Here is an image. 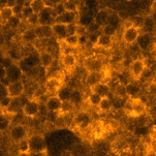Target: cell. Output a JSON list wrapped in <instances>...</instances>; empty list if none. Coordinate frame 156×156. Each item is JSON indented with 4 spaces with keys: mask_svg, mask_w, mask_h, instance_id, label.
<instances>
[{
    "mask_svg": "<svg viewBox=\"0 0 156 156\" xmlns=\"http://www.w3.org/2000/svg\"><path fill=\"white\" fill-rule=\"evenodd\" d=\"M65 70H58L55 75L50 76L44 84L48 95H56L58 90L64 85L65 82Z\"/></svg>",
    "mask_w": 156,
    "mask_h": 156,
    "instance_id": "cell-1",
    "label": "cell"
},
{
    "mask_svg": "<svg viewBox=\"0 0 156 156\" xmlns=\"http://www.w3.org/2000/svg\"><path fill=\"white\" fill-rule=\"evenodd\" d=\"M124 112L129 117H141L147 114L148 107L144 104V101L141 98L129 99L127 98L124 104Z\"/></svg>",
    "mask_w": 156,
    "mask_h": 156,
    "instance_id": "cell-2",
    "label": "cell"
},
{
    "mask_svg": "<svg viewBox=\"0 0 156 156\" xmlns=\"http://www.w3.org/2000/svg\"><path fill=\"white\" fill-rule=\"evenodd\" d=\"M29 136H30L29 134V129L23 123H14L10 126L9 130V140L16 145L19 142L23 141L24 139H27Z\"/></svg>",
    "mask_w": 156,
    "mask_h": 156,
    "instance_id": "cell-3",
    "label": "cell"
},
{
    "mask_svg": "<svg viewBox=\"0 0 156 156\" xmlns=\"http://www.w3.org/2000/svg\"><path fill=\"white\" fill-rule=\"evenodd\" d=\"M92 117L90 115L89 112L87 111H82L80 110L78 113L75 114L73 118V126L78 129L79 131L83 133L86 129H88L92 124Z\"/></svg>",
    "mask_w": 156,
    "mask_h": 156,
    "instance_id": "cell-4",
    "label": "cell"
},
{
    "mask_svg": "<svg viewBox=\"0 0 156 156\" xmlns=\"http://www.w3.org/2000/svg\"><path fill=\"white\" fill-rule=\"evenodd\" d=\"M41 112V101L37 98L30 97L22 105V113L25 118H35Z\"/></svg>",
    "mask_w": 156,
    "mask_h": 156,
    "instance_id": "cell-5",
    "label": "cell"
},
{
    "mask_svg": "<svg viewBox=\"0 0 156 156\" xmlns=\"http://www.w3.org/2000/svg\"><path fill=\"white\" fill-rule=\"evenodd\" d=\"M146 62L145 59L143 58H136L131 61L129 64V73L133 78V81H140L142 79V76H144L145 70H146Z\"/></svg>",
    "mask_w": 156,
    "mask_h": 156,
    "instance_id": "cell-6",
    "label": "cell"
},
{
    "mask_svg": "<svg viewBox=\"0 0 156 156\" xmlns=\"http://www.w3.org/2000/svg\"><path fill=\"white\" fill-rule=\"evenodd\" d=\"M25 91L26 87L22 80L9 82L6 85V95L10 98H20Z\"/></svg>",
    "mask_w": 156,
    "mask_h": 156,
    "instance_id": "cell-7",
    "label": "cell"
},
{
    "mask_svg": "<svg viewBox=\"0 0 156 156\" xmlns=\"http://www.w3.org/2000/svg\"><path fill=\"white\" fill-rule=\"evenodd\" d=\"M140 34H141V28L136 27L133 24L125 26L122 33V41L126 44H133L136 43V39Z\"/></svg>",
    "mask_w": 156,
    "mask_h": 156,
    "instance_id": "cell-8",
    "label": "cell"
},
{
    "mask_svg": "<svg viewBox=\"0 0 156 156\" xmlns=\"http://www.w3.org/2000/svg\"><path fill=\"white\" fill-rule=\"evenodd\" d=\"M156 39L153 38L151 33H147V32H141V34L139 35V37L136 39L137 46L142 51H146V52H152L153 46H154Z\"/></svg>",
    "mask_w": 156,
    "mask_h": 156,
    "instance_id": "cell-9",
    "label": "cell"
},
{
    "mask_svg": "<svg viewBox=\"0 0 156 156\" xmlns=\"http://www.w3.org/2000/svg\"><path fill=\"white\" fill-rule=\"evenodd\" d=\"M61 64L65 69V73H71L76 69L78 64V58L73 52L64 53L61 55Z\"/></svg>",
    "mask_w": 156,
    "mask_h": 156,
    "instance_id": "cell-10",
    "label": "cell"
},
{
    "mask_svg": "<svg viewBox=\"0 0 156 156\" xmlns=\"http://www.w3.org/2000/svg\"><path fill=\"white\" fill-rule=\"evenodd\" d=\"M29 146H30V152L34 151H41L47 149L44 137L39 133H33L28 136Z\"/></svg>",
    "mask_w": 156,
    "mask_h": 156,
    "instance_id": "cell-11",
    "label": "cell"
},
{
    "mask_svg": "<svg viewBox=\"0 0 156 156\" xmlns=\"http://www.w3.org/2000/svg\"><path fill=\"white\" fill-rule=\"evenodd\" d=\"M89 130L94 140H101L107 134L108 127L107 124L102 121H96V122H92Z\"/></svg>",
    "mask_w": 156,
    "mask_h": 156,
    "instance_id": "cell-12",
    "label": "cell"
},
{
    "mask_svg": "<svg viewBox=\"0 0 156 156\" xmlns=\"http://www.w3.org/2000/svg\"><path fill=\"white\" fill-rule=\"evenodd\" d=\"M83 66L85 67V69L88 71V73H90V71L100 73V71H102V68H104L101 60H100L98 57H94V56L85 58Z\"/></svg>",
    "mask_w": 156,
    "mask_h": 156,
    "instance_id": "cell-13",
    "label": "cell"
},
{
    "mask_svg": "<svg viewBox=\"0 0 156 156\" xmlns=\"http://www.w3.org/2000/svg\"><path fill=\"white\" fill-rule=\"evenodd\" d=\"M62 102L63 101L57 96V95H49L44 105L47 111H49V112H51V113L58 114V112L61 109Z\"/></svg>",
    "mask_w": 156,
    "mask_h": 156,
    "instance_id": "cell-14",
    "label": "cell"
},
{
    "mask_svg": "<svg viewBox=\"0 0 156 156\" xmlns=\"http://www.w3.org/2000/svg\"><path fill=\"white\" fill-rule=\"evenodd\" d=\"M114 41V36L108 35L105 33H100L97 36L96 41L93 44V48H96V49H101V50H107L110 49L113 44Z\"/></svg>",
    "mask_w": 156,
    "mask_h": 156,
    "instance_id": "cell-15",
    "label": "cell"
},
{
    "mask_svg": "<svg viewBox=\"0 0 156 156\" xmlns=\"http://www.w3.org/2000/svg\"><path fill=\"white\" fill-rule=\"evenodd\" d=\"M38 59H39V64H41V66L43 67V68H44L46 70L50 66H52V64L55 62L54 54H53L51 51L47 50V49L46 50H43V51L39 52Z\"/></svg>",
    "mask_w": 156,
    "mask_h": 156,
    "instance_id": "cell-16",
    "label": "cell"
},
{
    "mask_svg": "<svg viewBox=\"0 0 156 156\" xmlns=\"http://www.w3.org/2000/svg\"><path fill=\"white\" fill-rule=\"evenodd\" d=\"M56 22L66 24V25L78 23L79 22V14H78V12H73V10H65L63 14L56 17Z\"/></svg>",
    "mask_w": 156,
    "mask_h": 156,
    "instance_id": "cell-17",
    "label": "cell"
},
{
    "mask_svg": "<svg viewBox=\"0 0 156 156\" xmlns=\"http://www.w3.org/2000/svg\"><path fill=\"white\" fill-rule=\"evenodd\" d=\"M52 34L55 35L58 39H63L68 35V29L66 24L60 22H55L51 25Z\"/></svg>",
    "mask_w": 156,
    "mask_h": 156,
    "instance_id": "cell-18",
    "label": "cell"
},
{
    "mask_svg": "<svg viewBox=\"0 0 156 156\" xmlns=\"http://www.w3.org/2000/svg\"><path fill=\"white\" fill-rule=\"evenodd\" d=\"M22 75H23V70L16 63H12L10 66L6 67V80H9V82L21 80Z\"/></svg>",
    "mask_w": 156,
    "mask_h": 156,
    "instance_id": "cell-19",
    "label": "cell"
},
{
    "mask_svg": "<svg viewBox=\"0 0 156 156\" xmlns=\"http://www.w3.org/2000/svg\"><path fill=\"white\" fill-rule=\"evenodd\" d=\"M126 92H127V96L129 99H136L141 98V86L136 83V81H131L128 84L125 85Z\"/></svg>",
    "mask_w": 156,
    "mask_h": 156,
    "instance_id": "cell-20",
    "label": "cell"
},
{
    "mask_svg": "<svg viewBox=\"0 0 156 156\" xmlns=\"http://www.w3.org/2000/svg\"><path fill=\"white\" fill-rule=\"evenodd\" d=\"M105 76L102 75V71L100 73H95V71H90L87 73L85 76V83L89 86V88L91 89L92 87L96 85L97 83H99L100 81H104Z\"/></svg>",
    "mask_w": 156,
    "mask_h": 156,
    "instance_id": "cell-21",
    "label": "cell"
},
{
    "mask_svg": "<svg viewBox=\"0 0 156 156\" xmlns=\"http://www.w3.org/2000/svg\"><path fill=\"white\" fill-rule=\"evenodd\" d=\"M85 96H84V92L80 89H73L71 91V95L69 101L75 108H80L83 101L85 100Z\"/></svg>",
    "mask_w": 156,
    "mask_h": 156,
    "instance_id": "cell-22",
    "label": "cell"
},
{
    "mask_svg": "<svg viewBox=\"0 0 156 156\" xmlns=\"http://www.w3.org/2000/svg\"><path fill=\"white\" fill-rule=\"evenodd\" d=\"M96 109H97V111H98V113H101V114L110 113L111 111L113 110L112 99H111L109 96L101 97V99H100V101H99L98 105L96 107Z\"/></svg>",
    "mask_w": 156,
    "mask_h": 156,
    "instance_id": "cell-23",
    "label": "cell"
},
{
    "mask_svg": "<svg viewBox=\"0 0 156 156\" xmlns=\"http://www.w3.org/2000/svg\"><path fill=\"white\" fill-rule=\"evenodd\" d=\"M90 90H91L92 92H95V93L99 94L101 97L109 96V94L111 93V90L105 81H100L99 83H97L96 85L92 87Z\"/></svg>",
    "mask_w": 156,
    "mask_h": 156,
    "instance_id": "cell-24",
    "label": "cell"
},
{
    "mask_svg": "<svg viewBox=\"0 0 156 156\" xmlns=\"http://www.w3.org/2000/svg\"><path fill=\"white\" fill-rule=\"evenodd\" d=\"M14 124L12 122V116L9 113L5 112L0 116V133H5V131H9L10 126Z\"/></svg>",
    "mask_w": 156,
    "mask_h": 156,
    "instance_id": "cell-25",
    "label": "cell"
},
{
    "mask_svg": "<svg viewBox=\"0 0 156 156\" xmlns=\"http://www.w3.org/2000/svg\"><path fill=\"white\" fill-rule=\"evenodd\" d=\"M14 16H15V12H14V9H12V5L5 4L0 9V20L3 21V22L7 23Z\"/></svg>",
    "mask_w": 156,
    "mask_h": 156,
    "instance_id": "cell-26",
    "label": "cell"
},
{
    "mask_svg": "<svg viewBox=\"0 0 156 156\" xmlns=\"http://www.w3.org/2000/svg\"><path fill=\"white\" fill-rule=\"evenodd\" d=\"M38 39V36L36 34L34 28H28L25 29V31H23L22 33V41L26 44H33L34 41Z\"/></svg>",
    "mask_w": 156,
    "mask_h": 156,
    "instance_id": "cell-27",
    "label": "cell"
},
{
    "mask_svg": "<svg viewBox=\"0 0 156 156\" xmlns=\"http://www.w3.org/2000/svg\"><path fill=\"white\" fill-rule=\"evenodd\" d=\"M59 41H62L65 46L68 47V48H71V49H76V48L80 47V43H79V35H76V33L68 34L65 38L59 39Z\"/></svg>",
    "mask_w": 156,
    "mask_h": 156,
    "instance_id": "cell-28",
    "label": "cell"
},
{
    "mask_svg": "<svg viewBox=\"0 0 156 156\" xmlns=\"http://www.w3.org/2000/svg\"><path fill=\"white\" fill-rule=\"evenodd\" d=\"M142 28L145 30L144 32L152 33L153 31L155 30V28H156V21L153 19L151 16H148V17L144 18V21H143L141 29Z\"/></svg>",
    "mask_w": 156,
    "mask_h": 156,
    "instance_id": "cell-29",
    "label": "cell"
},
{
    "mask_svg": "<svg viewBox=\"0 0 156 156\" xmlns=\"http://www.w3.org/2000/svg\"><path fill=\"white\" fill-rule=\"evenodd\" d=\"M71 91H73V88H70L69 86H67V85H65V84H64L61 88L58 90L56 95L62 100V101H69Z\"/></svg>",
    "mask_w": 156,
    "mask_h": 156,
    "instance_id": "cell-30",
    "label": "cell"
},
{
    "mask_svg": "<svg viewBox=\"0 0 156 156\" xmlns=\"http://www.w3.org/2000/svg\"><path fill=\"white\" fill-rule=\"evenodd\" d=\"M112 93L114 95V97H117V98H121L126 100L128 98L127 96V92H126V87L124 84H119L115 89L112 91Z\"/></svg>",
    "mask_w": 156,
    "mask_h": 156,
    "instance_id": "cell-31",
    "label": "cell"
},
{
    "mask_svg": "<svg viewBox=\"0 0 156 156\" xmlns=\"http://www.w3.org/2000/svg\"><path fill=\"white\" fill-rule=\"evenodd\" d=\"M29 5H30V7L32 9L33 12L39 14L48 4L46 3L44 0H30V1H29Z\"/></svg>",
    "mask_w": 156,
    "mask_h": 156,
    "instance_id": "cell-32",
    "label": "cell"
},
{
    "mask_svg": "<svg viewBox=\"0 0 156 156\" xmlns=\"http://www.w3.org/2000/svg\"><path fill=\"white\" fill-rule=\"evenodd\" d=\"M100 99H101V96H100L99 94L95 93V92H92V91L90 92V94L86 97L87 102L90 105L91 108H96L99 104Z\"/></svg>",
    "mask_w": 156,
    "mask_h": 156,
    "instance_id": "cell-33",
    "label": "cell"
},
{
    "mask_svg": "<svg viewBox=\"0 0 156 156\" xmlns=\"http://www.w3.org/2000/svg\"><path fill=\"white\" fill-rule=\"evenodd\" d=\"M100 31H101V33H105L108 34V35H111V36H114L117 32V28L114 27L113 25H111L109 23H105V25H102L101 27H100Z\"/></svg>",
    "mask_w": 156,
    "mask_h": 156,
    "instance_id": "cell-34",
    "label": "cell"
},
{
    "mask_svg": "<svg viewBox=\"0 0 156 156\" xmlns=\"http://www.w3.org/2000/svg\"><path fill=\"white\" fill-rule=\"evenodd\" d=\"M32 14H33V10L30 7V5H29V1L26 2V3L23 5L22 9H21V14H20L21 18H22V20H26L29 16Z\"/></svg>",
    "mask_w": 156,
    "mask_h": 156,
    "instance_id": "cell-35",
    "label": "cell"
},
{
    "mask_svg": "<svg viewBox=\"0 0 156 156\" xmlns=\"http://www.w3.org/2000/svg\"><path fill=\"white\" fill-rule=\"evenodd\" d=\"M52 7H53V12H54V14L56 15V17L63 14V12L66 10V9H65V5H64V2H61V1H58V2H56V3H54Z\"/></svg>",
    "mask_w": 156,
    "mask_h": 156,
    "instance_id": "cell-36",
    "label": "cell"
},
{
    "mask_svg": "<svg viewBox=\"0 0 156 156\" xmlns=\"http://www.w3.org/2000/svg\"><path fill=\"white\" fill-rule=\"evenodd\" d=\"M25 22L30 26H33L36 27L37 25H39V14H36V12H33L32 15H30L27 19L25 20Z\"/></svg>",
    "mask_w": 156,
    "mask_h": 156,
    "instance_id": "cell-37",
    "label": "cell"
},
{
    "mask_svg": "<svg viewBox=\"0 0 156 156\" xmlns=\"http://www.w3.org/2000/svg\"><path fill=\"white\" fill-rule=\"evenodd\" d=\"M17 147H18V152H30V146H29L28 137L18 143Z\"/></svg>",
    "mask_w": 156,
    "mask_h": 156,
    "instance_id": "cell-38",
    "label": "cell"
},
{
    "mask_svg": "<svg viewBox=\"0 0 156 156\" xmlns=\"http://www.w3.org/2000/svg\"><path fill=\"white\" fill-rule=\"evenodd\" d=\"M22 22H23L22 18L19 17V16H17V15H15L14 17H12V19L7 22V24H9L10 28L17 29V28L20 27V25H22Z\"/></svg>",
    "mask_w": 156,
    "mask_h": 156,
    "instance_id": "cell-39",
    "label": "cell"
},
{
    "mask_svg": "<svg viewBox=\"0 0 156 156\" xmlns=\"http://www.w3.org/2000/svg\"><path fill=\"white\" fill-rule=\"evenodd\" d=\"M75 33L76 34V35H79V36L87 35V33H88V29H87V26L82 25V24H80V23H76Z\"/></svg>",
    "mask_w": 156,
    "mask_h": 156,
    "instance_id": "cell-40",
    "label": "cell"
},
{
    "mask_svg": "<svg viewBox=\"0 0 156 156\" xmlns=\"http://www.w3.org/2000/svg\"><path fill=\"white\" fill-rule=\"evenodd\" d=\"M144 156H156V147L152 146L150 144H147L145 146Z\"/></svg>",
    "mask_w": 156,
    "mask_h": 156,
    "instance_id": "cell-41",
    "label": "cell"
},
{
    "mask_svg": "<svg viewBox=\"0 0 156 156\" xmlns=\"http://www.w3.org/2000/svg\"><path fill=\"white\" fill-rule=\"evenodd\" d=\"M147 90H148V93L151 95V96L155 97V98H156V81L149 82Z\"/></svg>",
    "mask_w": 156,
    "mask_h": 156,
    "instance_id": "cell-42",
    "label": "cell"
},
{
    "mask_svg": "<svg viewBox=\"0 0 156 156\" xmlns=\"http://www.w3.org/2000/svg\"><path fill=\"white\" fill-rule=\"evenodd\" d=\"M4 80H6V67L0 64V83H3Z\"/></svg>",
    "mask_w": 156,
    "mask_h": 156,
    "instance_id": "cell-43",
    "label": "cell"
},
{
    "mask_svg": "<svg viewBox=\"0 0 156 156\" xmlns=\"http://www.w3.org/2000/svg\"><path fill=\"white\" fill-rule=\"evenodd\" d=\"M31 156H49V153H48V149L41 150V151H34V152H30Z\"/></svg>",
    "mask_w": 156,
    "mask_h": 156,
    "instance_id": "cell-44",
    "label": "cell"
},
{
    "mask_svg": "<svg viewBox=\"0 0 156 156\" xmlns=\"http://www.w3.org/2000/svg\"><path fill=\"white\" fill-rule=\"evenodd\" d=\"M17 156H31L30 152H18Z\"/></svg>",
    "mask_w": 156,
    "mask_h": 156,
    "instance_id": "cell-45",
    "label": "cell"
},
{
    "mask_svg": "<svg viewBox=\"0 0 156 156\" xmlns=\"http://www.w3.org/2000/svg\"><path fill=\"white\" fill-rule=\"evenodd\" d=\"M152 53H153V56H154V59L156 60V41H155V43H154V46H153Z\"/></svg>",
    "mask_w": 156,
    "mask_h": 156,
    "instance_id": "cell-46",
    "label": "cell"
},
{
    "mask_svg": "<svg viewBox=\"0 0 156 156\" xmlns=\"http://www.w3.org/2000/svg\"><path fill=\"white\" fill-rule=\"evenodd\" d=\"M0 156H9V155L7 154V152L5 151V150H3V149H1V148H0Z\"/></svg>",
    "mask_w": 156,
    "mask_h": 156,
    "instance_id": "cell-47",
    "label": "cell"
},
{
    "mask_svg": "<svg viewBox=\"0 0 156 156\" xmlns=\"http://www.w3.org/2000/svg\"><path fill=\"white\" fill-rule=\"evenodd\" d=\"M152 133H153V136H154L155 140H156V125H154L152 127Z\"/></svg>",
    "mask_w": 156,
    "mask_h": 156,
    "instance_id": "cell-48",
    "label": "cell"
},
{
    "mask_svg": "<svg viewBox=\"0 0 156 156\" xmlns=\"http://www.w3.org/2000/svg\"><path fill=\"white\" fill-rule=\"evenodd\" d=\"M60 156H71V154L68 151H64Z\"/></svg>",
    "mask_w": 156,
    "mask_h": 156,
    "instance_id": "cell-49",
    "label": "cell"
},
{
    "mask_svg": "<svg viewBox=\"0 0 156 156\" xmlns=\"http://www.w3.org/2000/svg\"><path fill=\"white\" fill-rule=\"evenodd\" d=\"M4 113H5V110L1 107V105H0V116H1L2 114H4Z\"/></svg>",
    "mask_w": 156,
    "mask_h": 156,
    "instance_id": "cell-50",
    "label": "cell"
}]
</instances>
